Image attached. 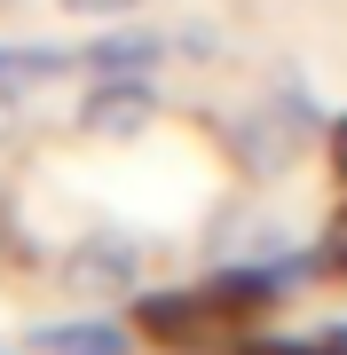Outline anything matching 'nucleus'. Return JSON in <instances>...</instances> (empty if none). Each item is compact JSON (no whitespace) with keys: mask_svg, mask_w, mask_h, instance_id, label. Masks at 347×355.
Masks as SVG:
<instances>
[{"mask_svg":"<svg viewBox=\"0 0 347 355\" xmlns=\"http://www.w3.org/2000/svg\"><path fill=\"white\" fill-rule=\"evenodd\" d=\"M237 331H244V316L213 292V277L134 300V340H150V347H166V355H221Z\"/></svg>","mask_w":347,"mask_h":355,"instance_id":"1","label":"nucleus"},{"mask_svg":"<svg viewBox=\"0 0 347 355\" xmlns=\"http://www.w3.org/2000/svg\"><path fill=\"white\" fill-rule=\"evenodd\" d=\"M158 111H166V95H158V79H95L87 95H79L71 127L87 142H134L158 127Z\"/></svg>","mask_w":347,"mask_h":355,"instance_id":"2","label":"nucleus"},{"mask_svg":"<svg viewBox=\"0 0 347 355\" xmlns=\"http://www.w3.org/2000/svg\"><path fill=\"white\" fill-rule=\"evenodd\" d=\"M142 237H118V229H103V237H79L64 253V284L71 292H95V300H134L142 284Z\"/></svg>","mask_w":347,"mask_h":355,"instance_id":"3","label":"nucleus"},{"mask_svg":"<svg viewBox=\"0 0 347 355\" xmlns=\"http://www.w3.org/2000/svg\"><path fill=\"white\" fill-rule=\"evenodd\" d=\"M166 55H174L166 32L134 24V16H111V24L79 48V71H95V79H158V64H166Z\"/></svg>","mask_w":347,"mask_h":355,"instance_id":"4","label":"nucleus"},{"mask_svg":"<svg viewBox=\"0 0 347 355\" xmlns=\"http://www.w3.org/2000/svg\"><path fill=\"white\" fill-rule=\"evenodd\" d=\"M79 48H55V40H0V95L48 87V79H71Z\"/></svg>","mask_w":347,"mask_h":355,"instance_id":"5","label":"nucleus"},{"mask_svg":"<svg viewBox=\"0 0 347 355\" xmlns=\"http://www.w3.org/2000/svg\"><path fill=\"white\" fill-rule=\"evenodd\" d=\"M32 347L39 355H127L134 324H118V316H71V324H39Z\"/></svg>","mask_w":347,"mask_h":355,"instance_id":"6","label":"nucleus"},{"mask_svg":"<svg viewBox=\"0 0 347 355\" xmlns=\"http://www.w3.org/2000/svg\"><path fill=\"white\" fill-rule=\"evenodd\" d=\"M221 355H347V324H316V331H260V324H244Z\"/></svg>","mask_w":347,"mask_h":355,"instance_id":"7","label":"nucleus"},{"mask_svg":"<svg viewBox=\"0 0 347 355\" xmlns=\"http://www.w3.org/2000/svg\"><path fill=\"white\" fill-rule=\"evenodd\" d=\"M55 8H64V16H103V24H111V16H134L142 0H55Z\"/></svg>","mask_w":347,"mask_h":355,"instance_id":"8","label":"nucleus"},{"mask_svg":"<svg viewBox=\"0 0 347 355\" xmlns=\"http://www.w3.org/2000/svg\"><path fill=\"white\" fill-rule=\"evenodd\" d=\"M323 158H332V174L347 182V119H332V127H323Z\"/></svg>","mask_w":347,"mask_h":355,"instance_id":"9","label":"nucleus"},{"mask_svg":"<svg viewBox=\"0 0 347 355\" xmlns=\"http://www.w3.org/2000/svg\"><path fill=\"white\" fill-rule=\"evenodd\" d=\"M16 253V214H8V198H0V261Z\"/></svg>","mask_w":347,"mask_h":355,"instance_id":"10","label":"nucleus"},{"mask_svg":"<svg viewBox=\"0 0 347 355\" xmlns=\"http://www.w3.org/2000/svg\"><path fill=\"white\" fill-rule=\"evenodd\" d=\"M0 355H8V347H0Z\"/></svg>","mask_w":347,"mask_h":355,"instance_id":"11","label":"nucleus"}]
</instances>
